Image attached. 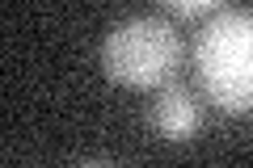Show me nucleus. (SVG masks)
<instances>
[{"mask_svg": "<svg viewBox=\"0 0 253 168\" xmlns=\"http://www.w3.org/2000/svg\"><path fill=\"white\" fill-rule=\"evenodd\" d=\"M194 67L224 114H253V13L228 9L211 17L194 42Z\"/></svg>", "mask_w": 253, "mask_h": 168, "instance_id": "nucleus-1", "label": "nucleus"}, {"mask_svg": "<svg viewBox=\"0 0 253 168\" xmlns=\"http://www.w3.org/2000/svg\"><path fill=\"white\" fill-rule=\"evenodd\" d=\"M106 76L126 89H161L181 67V38L161 17H131L110 30L101 46Z\"/></svg>", "mask_w": 253, "mask_h": 168, "instance_id": "nucleus-2", "label": "nucleus"}, {"mask_svg": "<svg viewBox=\"0 0 253 168\" xmlns=\"http://www.w3.org/2000/svg\"><path fill=\"white\" fill-rule=\"evenodd\" d=\"M152 126L161 139L169 143H186L199 134L203 126V114H199V101H194V93L186 89V84H161V97H156L152 105Z\"/></svg>", "mask_w": 253, "mask_h": 168, "instance_id": "nucleus-3", "label": "nucleus"}, {"mask_svg": "<svg viewBox=\"0 0 253 168\" xmlns=\"http://www.w3.org/2000/svg\"><path fill=\"white\" fill-rule=\"evenodd\" d=\"M173 13H181V17H199V13H207V9H215L219 0H165Z\"/></svg>", "mask_w": 253, "mask_h": 168, "instance_id": "nucleus-4", "label": "nucleus"}]
</instances>
